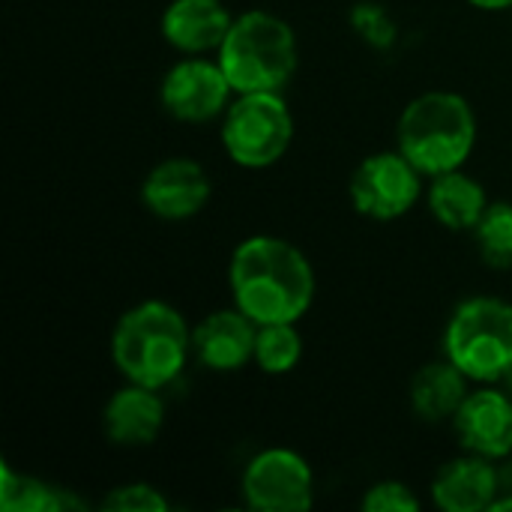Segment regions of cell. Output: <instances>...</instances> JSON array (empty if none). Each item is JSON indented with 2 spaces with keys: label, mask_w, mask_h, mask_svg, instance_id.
Segmentation results:
<instances>
[{
  "label": "cell",
  "mask_w": 512,
  "mask_h": 512,
  "mask_svg": "<svg viewBox=\"0 0 512 512\" xmlns=\"http://www.w3.org/2000/svg\"><path fill=\"white\" fill-rule=\"evenodd\" d=\"M477 144V117L465 96L429 90L405 105L396 123V150L426 177L462 168Z\"/></svg>",
  "instance_id": "3957f363"
},
{
  "label": "cell",
  "mask_w": 512,
  "mask_h": 512,
  "mask_svg": "<svg viewBox=\"0 0 512 512\" xmlns=\"http://www.w3.org/2000/svg\"><path fill=\"white\" fill-rule=\"evenodd\" d=\"M501 387H504V393L512 399V369L504 375V378H501Z\"/></svg>",
  "instance_id": "484cf974"
},
{
  "label": "cell",
  "mask_w": 512,
  "mask_h": 512,
  "mask_svg": "<svg viewBox=\"0 0 512 512\" xmlns=\"http://www.w3.org/2000/svg\"><path fill=\"white\" fill-rule=\"evenodd\" d=\"M213 195L210 174L201 162L186 156H171L153 165L141 186L144 207L168 222H183L198 216Z\"/></svg>",
  "instance_id": "30bf717a"
},
{
  "label": "cell",
  "mask_w": 512,
  "mask_h": 512,
  "mask_svg": "<svg viewBox=\"0 0 512 512\" xmlns=\"http://www.w3.org/2000/svg\"><path fill=\"white\" fill-rule=\"evenodd\" d=\"M234 93H282L300 63L294 27L267 9H249L234 18L216 51Z\"/></svg>",
  "instance_id": "277c9868"
},
{
  "label": "cell",
  "mask_w": 512,
  "mask_h": 512,
  "mask_svg": "<svg viewBox=\"0 0 512 512\" xmlns=\"http://www.w3.org/2000/svg\"><path fill=\"white\" fill-rule=\"evenodd\" d=\"M228 288L240 312L261 324H297L315 303V267L294 243L255 234L228 261Z\"/></svg>",
  "instance_id": "6da1fadb"
},
{
  "label": "cell",
  "mask_w": 512,
  "mask_h": 512,
  "mask_svg": "<svg viewBox=\"0 0 512 512\" xmlns=\"http://www.w3.org/2000/svg\"><path fill=\"white\" fill-rule=\"evenodd\" d=\"M498 498V462L465 453L441 465L432 480V501L444 512H489Z\"/></svg>",
  "instance_id": "5bb4252c"
},
{
  "label": "cell",
  "mask_w": 512,
  "mask_h": 512,
  "mask_svg": "<svg viewBox=\"0 0 512 512\" xmlns=\"http://www.w3.org/2000/svg\"><path fill=\"white\" fill-rule=\"evenodd\" d=\"M192 357V330L165 300H144L126 309L111 333V363L117 372L153 390L180 378Z\"/></svg>",
  "instance_id": "7a4b0ae2"
},
{
  "label": "cell",
  "mask_w": 512,
  "mask_h": 512,
  "mask_svg": "<svg viewBox=\"0 0 512 512\" xmlns=\"http://www.w3.org/2000/svg\"><path fill=\"white\" fill-rule=\"evenodd\" d=\"M258 324L237 306L210 312L192 330V357L210 372H237L255 363Z\"/></svg>",
  "instance_id": "7c38bea8"
},
{
  "label": "cell",
  "mask_w": 512,
  "mask_h": 512,
  "mask_svg": "<svg viewBox=\"0 0 512 512\" xmlns=\"http://www.w3.org/2000/svg\"><path fill=\"white\" fill-rule=\"evenodd\" d=\"M240 492L249 510L303 512L315 501V474L297 450L270 447L246 465Z\"/></svg>",
  "instance_id": "ba28073f"
},
{
  "label": "cell",
  "mask_w": 512,
  "mask_h": 512,
  "mask_svg": "<svg viewBox=\"0 0 512 512\" xmlns=\"http://www.w3.org/2000/svg\"><path fill=\"white\" fill-rule=\"evenodd\" d=\"M165 426V399L159 390L132 384L120 387L102 411L105 438L117 447H147L159 438Z\"/></svg>",
  "instance_id": "4fadbf2b"
},
{
  "label": "cell",
  "mask_w": 512,
  "mask_h": 512,
  "mask_svg": "<svg viewBox=\"0 0 512 512\" xmlns=\"http://www.w3.org/2000/svg\"><path fill=\"white\" fill-rule=\"evenodd\" d=\"M471 378L453 360H435L411 378V408L426 423H453L456 411L471 393Z\"/></svg>",
  "instance_id": "2e32d148"
},
{
  "label": "cell",
  "mask_w": 512,
  "mask_h": 512,
  "mask_svg": "<svg viewBox=\"0 0 512 512\" xmlns=\"http://www.w3.org/2000/svg\"><path fill=\"white\" fill-rule=\"evenodd\" d=\"M303 357V339L294 324H261L255 336V363L267 375H288Z\"/></svg>",
  "instance_id": "ffe728a7"
},
{
  "label": "cell",
  "mask_w": 512,
  "mask_h": 512,
  "mask_svg": "<svg viewBox=\"0 0 512 512\" xmlns=\"http://www.w3.org/2000/svg\"><path fill=\"white\" fill-rule=\"evenodd\" d=\"M99 507L108 512H162L168 510V498L147 483H123L114 486Z\"/></svg>",
  "instance_id": "7402d4cb"
},
{
  "label": "cell",
  "mask_w": 512,
  "mask_h": 512,
  "mask_svg": "<svg viewBox=\"0 0 512 512\" xmlns=\"http://www.w3.org/2000/svg\"><path fill=\"white\" fill-rule=\"evenodd\" d=\"M351 27L372 48H393V42L399 39V27L393 15L381 3H357L351 9Z\"/></svg>",
  "instance_id": "44dd1931"
},
{
  "label": "cell",
  "mask_w": 512,
  "mask_h": 512,
  "mask_svg": "<svg viewBox=\"0 0 512 512\" xmlns=\"http://www.w3.org/2000/svg\"><path fill=\"white\" fill-rule=\"evenodd\" d=\"M234 15L222 0H171L162 12V36L183 54L219 51Z\"/></svg>",
  "instance_id": "9a60e30c"
},
{
  "label": "cell",
  "mask_w": 512,
  "mask_h": 512,
  "mask_svg": "<svg viewBox=\"0 0 512 512\" xmlns=\"http://www.w3.org/2000/svg\"><path fill=\"white\" fill-rule=\"evenodd\" d=\"M0 507L6 512H66L84 510L87 504L60 486L42 483L27 474H15L6 465L0 480Z\"/></svg>",
  "instance_id": "ac0fdd59"
},
{
  "label": "cell",
  "mask_w": 512,
  "mask_h": 512,
  "mask_svg": "<svg viewBox=\"0 0 512 512\" xmlns=\"http://www.w3.org/2000/svg\"><path fill=\"white\" fill-rule=\"evenodd\" d=\"M429 180L432 183L426 189V204L432 216L450 231H474L480 216L489 207V195L483 183L465 174L462 168L429 177Z\"/></svg>",
  "instance_id": "e0dca14e"
},
{
  "label": "cell",
  "mask_w": 512,
  "mask_h": 512,
  "mask_svg": "<svg viewBox=\"0 0 512 512\" xmlns=\"http://www.w3.org/2000/svg\"><path fill=\"white\" fill-rule=\"evenodd\" d=\"M234 96L237 93L219 60H207L201 54L177 60L159 84L162 108L180 123H210L225 114Z\"/></svg>",
  "instance_id": "9c48e42d"
},
{
  "label": "cell",
  "mask_w": 512,
  "mask_h": 512,
  "mask_svg": "<svg viewBox=\"0 0 512 512\" xmlns=\"http://www.w3.org/2000/svg\"><path fill=\"white\" fill-rule=\"evenodd\" d=\"M453 432L465 453L492 462L512 456V399L504 387L483 384L471 390L453 417Z\"/></svg>",
  "instance_id": "8fae6325"
},
{
  "label": "cell",
  "mask_w": 512,
  "mask_h": 512,
  "mask_svg": "<svg viewBox=\"0 0 512 512\" xmlns=\"http://www.w3.org/2000/svg\"><path fill=\"white\" fill-rule=\"evenodd\" d=\"M423 177L426 174L411 165L408 156L399 150H384L366 156L357 165L348 183V195L357 213L378 222H393L417 207L423 198Z\"/></svg>",
  "instance_id": "52a82bcc"
},
{
  "label": "cell",
  "mask_w": 512,
  "mask_h": 512,
  "mask_svg": "<svg viewBox=\"0 0 512 512\" xmlns=\"http://www.w3.org/2000/svg\"><path fill=\"white\" fill-rule=\"evenodd\" d=\"M489 512H512V456L498 462V498Z\"/></svg>",
  "instance_id": "cb8c5ba5"
},
{
  "label": "cell",
  "mask_w": 512,
  "mask_h": 512,
  "mask_svg": "<svg viewBox=\"0 0 512 512\" xmlns=\"http://www.w3.org/2000/svg\"><path fill=\"white\" fill-rule=\"evenodd\" d=\"M480 249V258L495 270H512V204L489 201L477 228L471 231Z\"/></svg>",
  "instance_id": "d6986e66"
},
{
  "label": "cell",
  "mask_w": 512,
  "mask_h": 512,
  "mask_svg": "<svg viewBox=\"0 0 512 512\" xmlns=\"http://www.w3.org/2000/svg\"><path fill=\"white\" fill-rule=\"evenodd\" d=\"M222 147L240 168L276 165L294 141V114L282 93H237L222 114Z\"/></svg>",
  "instance_id": "8992f818"
},
{
  "label": "cell",
  "mask_w": 512,
  "mask_h": 512,
  "mask_svg": "<svg viewBox=\"0 0 512 512\" xmlns=\"http://www.w3.org/2000/svg\"><path fill=\"white\" fill-rule=\"evenodd\" d=\"M444 357L474 384H501L512 369V303L489 294L459 303L444 330Z\"/></svg>",
  "instance_id": "5b68a950"
},
{
  "label": "cell",
  "mask_w": 512,
  "mask_h": 512,
  "mask_svg": "<svg viewBox=\"0 0 512 512\" xmlns=\"http://www.w3.org/2000/svg\"><path fill=\"white\" fill-rule=\"evenodd\" d=\"M360 507L366 512H417L423 504L411 486L399 480H381L363 495Z\"/></svg>",
  "instance_id": "603a6c76"
},
{
  "label": "cell",
  "mask_w": 512,
  "mask_h": 512,
  "mask_svg": "<svg viewBox=\"0 0 512 512\" xmlns=\"http://www.w3.org/2000/svg\"><path fill=\"white\" fill-rule=\"evenodd\" d=\"M471 6L477 9H486V12H498V9H510L512 0H468Z\"/></svg>",
  "instance_id": "d4e9b609"
}]
</instances>
